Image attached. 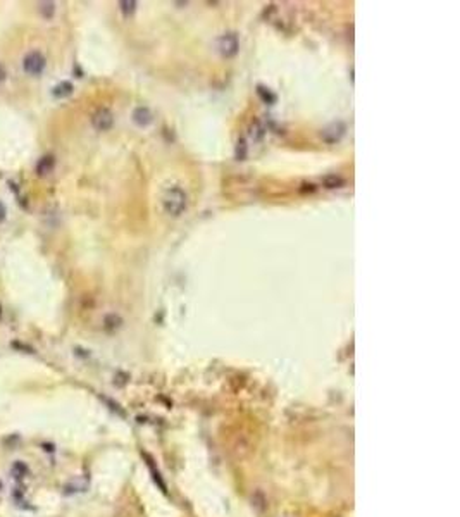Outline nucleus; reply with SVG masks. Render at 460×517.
<instances>
[{
	"mask_svg": "<svg viewBox=\"0 0 460 517\" xmlns=\"http://www.w3.org/2000/svg\"><path fill=\"white\" fill-rule=\"evenodd\" d=\"M162 205L166 214H169L173 217H180L184 212V209H186V193L181 188H178V186L169 188L166 192V195H164Z\"/></svg>",
	"mask_w": 460,
	"mask_h": 517,
	"instance_id": "f257e3e1",
	"label": "nucleus"
},
{
	"mask_svg": "<svg viewBox=\"0 0 460 517\" xmlns=\"http://www.w3.org/2000/svg\"><path fill=\"white\" fill-rule=\"evenodd\" d=\"M23 67H25V71L28 74H42L43 69H45V57L40 52H30L25 57V61H23Z\"/></svg>",
	"mask_w": 460,
	"mask_h": 517,
	"instance_id": "f03ea898",
	"label": "nucleus"
},
{
	"mask_svg": "<svg viewBox=\"0 0 460 517\" xmlns=\"http://www.w3.org/2000/svg\"><path fill=\"white\" fill-rule=\"evenodd\" d=\"M238 36L236 33H226L219 38V50L224 57H235L236 52H238Z\"/></svg>",
	"mask_w": 460,
	"mask_h": 517,
	"instance_id": "7ed1b4c3",
	"label": "nucleus"
},
{
	"mask_svg": "<svg viewBox=\"0 0 460 517\" xmlns=\"http://www.w3.org/2000/svg\"><path fill=\"white\" fill-rule=\"evenodd\" d=\"M92 124L97 131H107L112 128L114 124V117H112V112L109 109H98L97 112L93 114L92 117Z\"/></svg>",
	"mask_w": 460,
	"mask_h": 517,
	"instance_id": "20e7f679",
	"label": "nucleus"
},
{
	"mask_svg": "<svg viewBox=\"0 0 460 517\" xmlns=\"http://www.w3.org/2000/svg\"><path fill=\"white\" fill-rule=\"evenodd\" d=\"M133 121H135L136 126L145 128L153 121V116L147 107H136L135 112H133Z\"/></svg>",
	"mask_w": 460,
	"mask_h": 517,
	"instance_id": "39448f33",
	"label": "nucleus"
},
{
	"mask_svg": "<svg viewBox=\"0 0 460 517\" xmlns=\"http://www.w3.org/2000/svg\"><path fill=\"white\" fill-rule=\"evenodd\" d=\"M54 165H56V159H54L52 155H45V157L40 159L38 164H36V172H38L40 176L49 174L54 169Z\"/></svg>",
	"mask_w": 460,
	"mask_h": 517,
	"instance_id": "423d86ee",
	"label": "nucleus"
},
{
	"mask_svg": "<svg viewBox=\"0 0 460 517\" xmlns=\"http://www.w3.org/2000/svg\"><path fill=\"white\" fill-rule=\"evenodd\" d=\"M71 92H73V85L67 81H62L61 85H57L56 88H54V97H57V98H62V97H67L71 95Z\"/></svg>",
	"mask_w": 460,
	"mask_h": 517,
	"instance_id": "0eeeda50",
	"label": "nucleus"
},
{
	"mask_svg": "<svg viewBox=\"0 0 460 517\" xmlns=\"http://www.w3.org/2000/svg\"><path fill=\"white\" fill-rule=\"evenodd\" d=\"M40 10L43 12L45 17H52L54 10H56V5L52 2H45V3H40Z\"/></svg>",
	"mask_w": 460,
	"mask_h": 517,
	"instance_id": "6e6552de",
	"label": "nucleus"
},
{
	"mask_svg": "<svg viewBox=\"0 0 460 517\" xmlns=\"http://www.w3.org/2000/svg\"><path fill=\"white\" fill-rule=\"evenodd\" d=\"M135 7L136 2H121V10L124 12V16H129V14L135 12Z\"/></svg>",
	"mask_w": 460,
	"mask_h": 517,
	"instance_id": "1a4fd4ad",
	"label": "nucleus"
},
{
	"mask_svg": "<svg viewBox=\"0 0 460 517\" xmlns=\"http://www.w3.org/2000/svg\"><path fill=\"white\" fill-rule=\"evenodd\" d=\"M5 214H7V210H5V205L2 202H0V223L5 219Z\"/></svg>",
	"mask_w": 460,
	"mask_h": 517,
	"instance_id": "9d476101",
	"label": "nucleus"
},
{
	"mask_svg": "<svg viewBox=\"0 0 460 517\" xmlns=\"http://www.w3.org/2000/svg\"><path fill=\"white\" fill-rule=\"evenodd\" d=\"M4 78H5V69H4V65H0V81H2Z\"/></svg>",
	"mask_w": 460,
	"mask_h": 517,
	"instance_id": "9b49d317",
	"label": "nucleus"
},
{
	"mask_svg": "<svg viewBox=\"0 0 460 517\" xmlns=\"http://www.w3.org/2000/svg\"><path fill=\"white\" fill-rule=\"evenodd\" d=\"M0 319H2V305H0Z\"/></svg>",
	"mask_w": 460,
	"mask_h": 517,
	"instance_id": "f8f14e48",
	"label": "nucleus"
}]
</instances>
